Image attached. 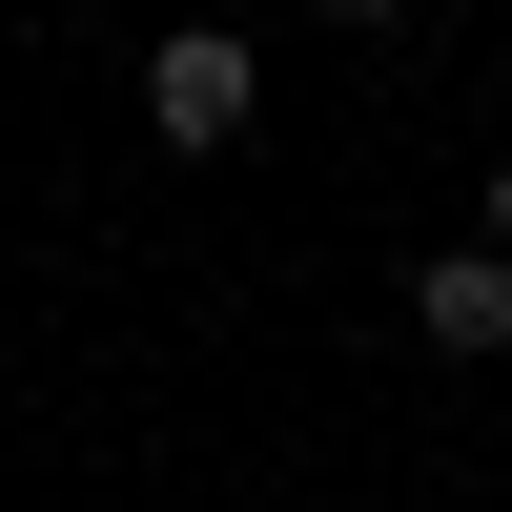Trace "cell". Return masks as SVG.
I'll use <instances>...</instances> for the list:
<instances>
[{
  "label": "cell",
  "instance_id": "6da1fadb",
  "mask_svg": "<svg viewBox=\"0 0 512 512\" xmlns=\"http://www.w3.org/2000/svg\"><path fill=\"white\" fill-rule=\"evenodd\" d=\"M246 103H267V62H246L226 21H185V41L144 62V123H164V144H246Z\"/></svg>",
  "mask_w": 512,
  "mask_h": 512
},
{
  "label": "cell",
  "instance_id": "7a4b0ae2",
  "mask_svg": "<svg viewBox=\"0 0 512 512\" xmlns=\"http://www.w3.org/2000/svg\"><path fill=\"white\" fill-rule=\"evenodd\" d=\"M410 328H431V349H512V267H492V246H451V267H410Z\"/></svg>",
  "mask_w": 512,
  "mask_h": 512
},
{
  "label": "cell",
  "instance_id": "3957f363",
  "mask_svg": "<svg viewBox=\"0 0 512 512\" xmlns=\"http://www.w3.org/2000/svg\"><path fill=\"white\" fill-rule=\"evenodd\" d=\"M492 267H512V164H492Z\"/></svg>",
  "mask_w": 512,
  "mask_h": 512
}]
</instances>
